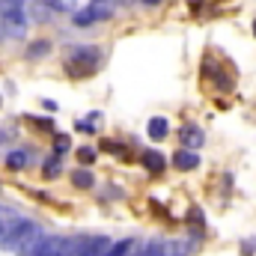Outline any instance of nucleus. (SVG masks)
Segmentation results:
<instances>
[{
  "mask_svg": "<svg viewBox=\"0 0 256 256\" xmlns=\"http://www.w3.org/2000/svg\"><path fill=\"white\" fill-rule=\"evenodd\" d=\"M114 3H116V0H92L90 9H92L96 18L102 21V18H110V15H114Z\"/></svg>",
  "mask_w": 256,
  "mask_h": 256,
  "instance_id": "13",
  "label": "nucleus"
},
{
  "mask_svg": "<svg viewBox=\"0 0 256 256\" xmlns=\"http://www.w3.org/2000/svg\"><path fill=\"white\" fill-rule=\"evenodd\" d=\"M254 36H256V18H254Z\"/></svg>",
  "mask_w": 256,
  "mask_h": 256,
  "instance_id": "25",
  "label": "nucleus"
},
{
  "mask_svg": "<svg viewBox=\"0 0 256 256\" xmlns=\"http://www.w3.org/2000/svg\"><path fill=\"white\" fill-rule=\"evenodd\" d=\"M74 128H78V131H84V134H92V131H96L90 120H78V122H74Z\"/></svg>",
  "mask_w": 256,
  "mask_h": 256,
  "instance_id": "22",
  "label": "nucleus"
},
{
  "mask_svg": "<svg viewBox=\"0 0 256 256\" xmlns=\"http://www.w3.org/2000/svg\"><path fill=\"white\" fill-rule=\"evenodd\" d=\"M140 161H143V167H146L152 176H161V173L167 170V161H164V155H161L158 149H146V152H140Z\"/></svg>",
  "mask_w": 256,
  "mask_h": 256,
  "instance_id": "5",
  "label": "nucleus"
},
{
  "mask_svg": "<svg viewBox=\"0 0 256 256\" xmlns=\"http://www.w3.org/2000/svg\"><path fill=\"white\" fill-rule=\"evenodd\" d=\"M27 164H30L27 149H12V152H6V167H9V170H24Z\"/></svg>",
  "mask_w": 256,
  "mask_h": 256,
  "instance_id": "9",
  "label": "nucleus"
},
{
  "mask_svg": "<svg viewBox=\"0 0 256 256\" xmlns=\"http://www.w3.org/2000/svg\"><path fill=\"white\" fill-rule=\"evenodd\" d=\"M72 185H74V188H80V191H86V188H92V185H96V176H92L90 170H80V167H78V170L72 173Z\"/></svg>",
  "mask_w": 256,
  "mask_h": 256,
  "instance_id": "12",
  "label": "nucleus"
},
{
  "mask_svg": "<svg viewBox=\"0 0 256 256\" xmlns=\"http://www.w3.org/2000/svg\"><path fill=\"white\" fill-rule=\"evenodd\" d=\"M72 21H74V27H86V24H92V21H98V18H96V12L86 6V9L74 12V15H72Z\"/></svg>",
  "mask_w": 256,
  "mask_h": 256,
  "instance_id": "14",
  "label": "nucleus"
},
{
  "mask_svg": "<svg viewBox=\"0 0 256 256\" xmlns=\"http://www.w3.org/2000/svg\"><path fill=\"white\" fill-rule=\"evenodd\" d=\"M202 220H206V218H202V212H200V208L194 206L191 212H188V224H191V226H200V230H202Z\"/></svg>",
  "mask_w": 256,
  "mask_h": 256,
  "instance_id": "19",
  "label": "nucleus"
},
{
  "mask_svg": "<svg viewBox=\"0 0 256 256\" xmlns=\"http://www.w3.org/2000/svg\"><path fill=\"white\" fill-rule=\"evenodd\" d=\"M30 122H36V126L45 128V131H51V128H54V122H51V120H45V116H30Z\"/></svg>",
  "mask_w": 256,
  "mask_h": 256,
  "instance_id": "21",
  "label": "nucleus"
},
{
  "mask_svg": "<svg viewBox=\"0 0 256 256\" xmlns=\"http://www.w3.org/2000/svg\"><path fill=\"white\" fill-rule=\"evenodd\" d=\"M78 161L92 164V161H96V149H92V146H80V149H78Z\"/></svg>",
  "mask_w": 256,
  "mask_h": 256,
  "instance_id": "17",
  "label": "nucleus"
},
{
  "mask_svg": "<svg viewBox=\"0 0 256 256\" xmlns=\"http://www.w3.org/2000/svg\"><path fill=\"white\" fill-rule=\"evenodd\" d=\"M0 21H3V33H6V36H12V39H21V36L27 33V18H24V6L0 12Z\"/></svg>",
  "mask_w": 256,
  "mask_h": 256,
  "instance_id": "3",
  "label": "nucleus"
},
{
  "mask_svg": "<svg viewBox=\"0 0 256 256\" xmlns=\"http://www.w3.org/2000/svg\"><path fill=\"white\" fill-rule=\"evenodd\" d=\"M60 173H63V158H60V155H51V158L42 164V176H45V179H57Z\"/></svg>",
  "mask_w": 256,
  "mask_h": 256,
  "instance_id": "11",
  "label": "nucleus"
},
{
  "mask_svg": "<svg viewBox=\"0 0 256 256\" xmlns=\"http://www.w3.org/2000/svg\"><path fill=\"white\" fill-rule=\"evenodd\" d=\"M68 146H72V143H68V137H66V134H57V140H54V155H66V152H68Z\"/></svg>",
  "mask_w": 256,
  "mask_h": 256,
  "instance_id": "18",
  "label": "nucleus"
},
{
  "mask_svg": "<svg viewBox=\"0 0 256 256\" xmlns=\"http://www.w3.org/2000/svg\"><path fill=\"white\" fill-rule=\"evenodd\" d=\"M146 134H149L152 140H164V137L170 134V122H167L164 116H152V120L146 122Z\"/></svg>",
  "mask_w": 256,
  "mask_h": 256,
  "instance_id": "8",
  "label": "nucleus"
},
{
  "mask_svg": "<svg viewBox=\"0 0 256 256\" xmlns=\"http://www.w3.org/2000/svg\"><path fill=\"white\" fill-rule=\"evenodd\" d=\"M42 230H39V224H33V220H18L6 236H3V250H12V254L18 256H33L36 250V244L42 242Z\"/></svg>",
  "mask_w": 256,
  "mask_h": 256,
  "instance_id": "1",
  "label": "nucleus"
},
{
  "mask_svg": "<svg viewBox=\"0 0 256 256\" xmlns=\"http://www.w3.org/2000/svg\"><path fill=\"white\" fill-rule=\"evenodd\" d=\"M48 54H51V42L48 39H36V42L27 45V60H42Z\"/></svg>",
  "mask_w": 256,
  "mask_h": 256,
  "instance_id": "10",
  "label": "nucleus"
},
{
  "mask_svg": "<svg viewBox=\"0 0 256 256\" xmlns=\"http://www.w3.org/2000/svg\"><path fill=\"white\" fill-rule=\"evenodd\" d=\"M173 167L176 170H182V173H191L200 167V152H194V149H179V152H173Z\"/></svg>",
  "mask_w": 256,
  "mask_h": 256,
  "instance_id": "4",
  "label": "nucleus"
},
{
  "mask_svg": "<svg viewBox=\"0 0 256 256\" xmlns=\"http://www.w3.org/2000/svg\"><path fill=\"white\" fill-rule=\"evenodd\" d=\"M108 250H110V242L104 236H86L84 250L78 256H108Z\"/></svg>",
  "mask_w": 256,
  "mask_h": 256,
  "instance_id": "7",
  "label": "nucleus"
},
{
  "mask_svg": "<svg viewBox=\"0 0 256 256\" xmlns=\"http://www.w3.org/2000/svg\"><path fill=\"white\" fill-rule=\"evenodd\" d=\"M42 104H45V110H57V102H51V98H45Z\"/></svg>",
  "mask_w": 256,
  "mask_h": 256,
  "instance_id": "23",
  "label": "nucleus"
},
{
  "mask_svg": "<svg viewBox=\"0 0 256 256\" xmlns=\"http://www.w3.org/2000/svg\"><path fill=\"white\" fill-rule=\"evenodd\" d=\"M179 140H182L185 149H200L206 143V134H202L200 126H182L179 128Z\"/></svg>",
  "mask_w": 256,
  "mask_h": 256,
  "instance_id": "6",
  "label": "nucleus"
},
{
  "mask_svg": "<svg viewBox=\"0 0 256 256\" xmlns=\"http://www.w3.org/2000/svg\"><path fill=\"white\" fill-rule=\"evenodd\" d=\"M131 250H134V242H131V238H122V242L110 244V250H108V256H128Z\"/></svg>",
  "mask_w": 256,
  "mask_h": 256,
  "instance_id": "15",
  "label": "nucleus"
},
{
  "mask_svg": "<svg viewBox=\"0 0 256 256\" xmlns=\"http://www.w3.org/2000/svg\"><path fill=\"white\" fill-rule=\"evenodd\" d=\"M102 149H104V152H114V155H120V158H126V146L116 143V140H102Z\"/></svg>",
  "mask_w": 256,
  "mask_h": 256,
  "instance_id": "16",
  "label": "nucleus"
},
{
  "mask_svg": "<svg viewBox=\"0 0 256 256\" xmlns=\"http://www.w3.org/2000/svg\"><path fill=\"white\" fill-rule=\"evenodd\" d=\"M122 3H134V0H122Z\"/></svg>",
  "mask_w": 256,
  "mask_h": 256,
  "instance_id": "26",
  "label": "nucleus"
},
{
  "mask_svg": "<svg viewBox=\"0 0 256 256\" xmlns=\"http://www.w3.org/2000/svg\"><path fill=\"white\" fill-rule=\"evenodd\" d=\"M143 3H146V6H158L161 0H143Z\"/></svg>",
  "mask_w": 256,
  "mask_h": 256,
  "instance_id": "24",
  "label": "nucleus"
},
{
  "mask_svg": "<svg viewBox=\"0 0 256 256\" xmlns=\"http://www.w3.org/2000/svg\"><path fill=\"white\" fill-rule=\"evenodd\" d=\"M137 256H167V254H164V244H149V248H143Z\"/></svg>",
  "mask_w": 256,
  "mask_h": 256,
  "instance_id": "20",
  "label": "nucleus"
},
{
  "mask_svg": "<svg viewBox=\"0 0 256 256\" xmlns=\"http://www.w3.org/2000/svg\"><path fill=\"white\" fill-rule=\"evenodd\" d=\"M102 63V51L96 45H74L66 51V72L72 78H86Z\"/></svg>",
  "mask_w": 256,
  "mask_h": 256,
  "instance_id": "2",
  "label": "nucleus"
}]
</instances>
